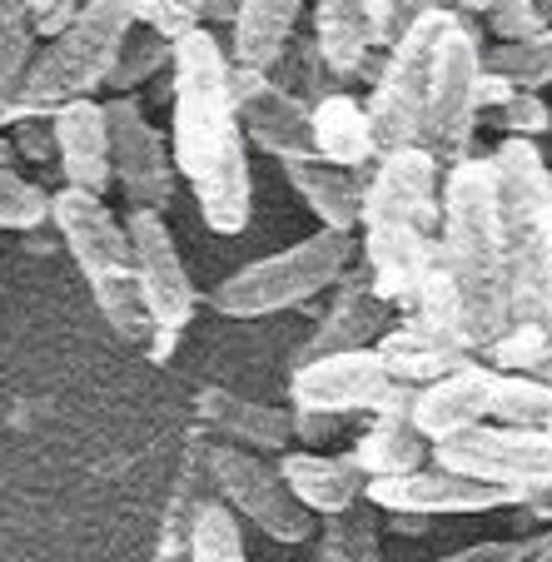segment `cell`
<instances>
[{
    "instance_id": "obj_1",
    "label": "cell",
    "mask_w": 552,
    "mask_h": 562,
    "mask_svg": "<svg viewBox=\"0 0 552 562\" xmlns=\"http://www.w3.org/2000/svg\"><path fill=\"white\" fill-rule=\"evenodd\" d=\"M229 55L214 31L194 25L174 41L170 55V155L174 170L190 180L200 214L214 234H245L255 214V175H249V139L234 110Z\"/></svg>"
},
{
    "instance_id": "obj_2",
    "label": "cell",
    "mask_w": 552,
    "mask_h": 562,
    "mask_svg": "<svg viewBox=\"0 0 552 562\" xmlns=\"http://www.w3.org/2000/svg\"><path fill=\"white\" fill-rule=\"evenodd\" d=\"M438 255L463 299L467 344L483 349L508 329V239H503L488 155H458L453 165H443Z\"/></svg>"
},
{
    "instance_id": "obj_3",
    "label": "cell",
    "mask_w": 552,
    "mask_h": 562,
    "mask_svg": "<svg viewBox=\"0 0 552 562\" xmlns=\"http://www.w3.org/2000/svg\"><path fill=\"white\" fill-rule=\"evenodd\" d=\"M50 224L60 229V245L70 249L75 269L86 274L90 299L105 314V324L115 329V339L145 344L149 339V308L139 299L135 259H129V234L125 224L110 214V204L90 190L65 184L60 194H50Z\"/></svg>"
},
{
    "instance_id": "obj_4",
    "label": "cell",
    "mask_w": 552,
    "mask_h": 562,
    "mask_svg": "<svg viewBox=\"0 0 552 562\" xmlns=\"http://www.w3.org/2000/svg\"><path fill=\"white\" fill-rule=\"evenodd\" d=\"M139 5L145 0H86L75 21L60 35H50L45 50L31 55L5 120L21 115V110H55L65 100L95 95L110 80V65H115L125 31L139 21Z\"/></svg>"
},
{
    "instance_id": "obj_5",
    "label": "cell",
    "mask_w": 552,
    "mask_h": 562,
    "mask_svg": "<svg viewBox=\"0 0 552 562\" xmlns=\"http://www.w3.org/2000/svg\"><path fill=\"white\" fill-rule=\"evenodd\" d=\"M353 265V234L343 229H314L308 239L279 249L269 259L234 269L229 279H219V289L210 294V308L224 318H264L279 308H298L308 299H319L324 289H334Z\"/></svg>"
},
{
    "instance_id": "obj_6",
    "label": "cell",
    "mask_w": 552,
    "mask_h": 562,
    "mask_svg": "<svg viewBox=\"0 0 552 562\" xmlns=\"http://www.w3.org/2000/svg\"><path fill=\"white\" fill-rule=\"evenodd\" d=\"M204 473H210V488L229 503L245 522H255L264 538L298 548V542H314L319 518L304 508V503L289 493L279 463H269L264 453L239 443H224V438H204Z\"/></svg>"
},
{
    "instance_id": "obj_7",
    "label": "cell",
    "mask_w": 552,
    "mask_h": 562,
    "mask_svg": "<svg viewBox=\"0 0 552 562\" xmlns=\"http://www.w3.org/2000/svg\"><path fill=\"white\" fill-rule=\"evenodd\" d=\"M453 25V5L414 21L398 41L383 50L379 70H373V95H369V125L373 145L398 149L418 145V125H424V100H428V75H433V55L443 45V31Z\"/></svg>"
},
{
    "instance_id": "obj_8",
    "label": "cell",
    "mask_w": 552,
    "mask_h": 562,
    "mask_svg": "<svg viewBox=\"0 0 552 562\" xmlns=\"http://www.w3.org/2000/svg\"><path fill=\"white\" fill-rule=\"evenodd\" d=\"M478 86H483V41L473 31V21L453 11V25L443 31V45L433 55L424 125H418V145L428 155H438V165H453L473 145V130H478Z\"/></svg>"
},
{
    "instance_id": "obj_9",
    "label": "cell",
    "mask_w": 552,
    "mask_h": 562,
    "mask_svg": "<svg viewBox=\"0 0 552 562\" xmlns=\"http://www.w3.org/2000/svg\"><path fill=\"white\" fill-rule=\"evenodd\" d=\"M428 458L443 468H458V473H467V477H483L493 488H508L512 498L552 483V434L548 428H512V424L478 418V424L438 438ZM512 508H518V503H512Z\"/></svg>"
},
{
    "instance_id": "obj_10",
    "label": "cell",
    "mask_w": 552,
    "mask_h": 562,
    "mask_svg": "<svg viewBox=\"0 0 552 562\" xmlns=\"http://www.w3.org/2000/svg\"><path fill=\"white\" fill-rule=\"evenodd\" d=\"M398 379L388 373V363L379 359V349H339L319 353V359L294 363L289 373V404L294 408H319V414L349 418V414H379L393 398Z\"/></svg>"
},
{
    "instance_id": "obj_11",
    "label": "cell",
    "mask_w": 552,
    "mask_h": 562,
    "mask_svg": "<svg viewBox=\"0 0 552 562\" xmlns=\"http://www.w3.org/2000/svg\"><path fill=\"white\" fill-rule=\"evenodd\" d=\"M125 234H129V259H135V279H139V299L149 308V324L180 334L194 318L200 294H194V279L180 259V245H174L170 224H165V210H129Z\"/></svg>"
},
{
    "instance_id": "obj_12",
    "label": "cell",
    "mask_w": 552,
    "mask_h": 562,
    "mask_svg": "<svg viewBox=\"0 0 552 562\" xmlns=\"http://www.w3.org/2000/svg\"><path fill=\"white\" fill-rule=\"evenodd\" d=\"M110 120V180L125 190L129 210H170L174 200V155L165 135L145 120L135 95H115L105 105Z\"/></svg>"
},
{
    "instance_id": "obj_13",
    "label": "cell",
    "mask_w": 552,
    "mask_h": 562,
    "mask_svg": "<svg viewBox=\"0 0 552 562\" xmlns=\"http://www.w3.org/2000/svg\"><path fill=\"white\" fill-rule=\"evenodd\" d=\"M363 498L373 503L379 513H418V518H448V513H498L512 508V493L508 488H493L483 477H467L458 468L443 463H418L408 473H393V477H369Z\"/></svg>"
},
{
    "instance_id": "obj_14",
    "label": "cell",
    "mask_w": 552,
    "mask_h": 562,
    "mask_svg": "<svg viewBox=\"0 0 552 562\" xmlns=\"http://www.w3.org/2000/svg\"><path fill=\"white\" fill-rule=\"evenodd\" d=\"M229 86H234V110H239V125H245L249 145H259L274 159L314 149L308 145V100L304 95L279 86L269 70H245V65L229 70Z\"/></svg>"
},
{
    "instance_id": "obj_15",
    "label": "cell",
    "mask_w": 552,
    "mask_h": 562,
    "mask_svg": "<svg viewBox=\"0 0 552 562\" xmlns=\"http://www.w3.org/2000/svg\"><path fill=\"white\" fill-rule=\"evenodd\" d=\"M50 130H55V165H60L65 184L90 194H105L110 184V120L105 105H95L90 95L65 100L50 110Z\"/></svg>"
},
{
    "instance_id": "obj_16",
    "label": "cell",
    "mask_w": 552,
    "mask_h": 562,
    "mask_svg": "<svg viewBox=\"0 0 552 562\" xmlns=\"http://www.w3.org/2000/svg\"><path fill=\"white\" fill-rule=\"evenodd\" d=\"M493 373H498L493 363L467 359V363H458L453 373H443V379L418 383L414 408H408L414 428L428 438V443H438V438H448V434H458V428L488 418Z\"/></svg>"
},
{
    "instance_id": "obj_17",
    "label": "cell",
    "mask_w": 552,
    "mask_h": 562,
    "mask_svg": "<svg viewBox=\"0 0 552 562\" xmlns=\"http://www.w3.org/2000/svg\"><path fill=\"white\" fill-rule=\"evenodd\" d=\"M508 324H552V204L508 234Z\"/></svg>"
},
{
    "instance_id": "obj_18",
    "label": "cell",
    "mask_w": 552,
    "mask_h": 562,
    "mask_svg": "<svg viewBox=\"0 0 552 562\" xmlns=\"http://www.w3.org/2000/svg\"><path fill=\"white\" fill-rule=\"evenodd\" d=\"M279 473H284L289 493H294V498L304 503L314 518H334V513L353 508V503H363V488H369V477H363L353 448H349V453H324V448H284Z\"/></svg>"
},
{
    "instance_id": "obj_19",
    "label": "cell",
    "mask_w": 552,
    "mask_h": 562,
    "mask_svg": "<svg viewBox=\"0 0 552 562\" xmlns=\"http://www.w3.org/2000/svg\"><path fill=\"white\" fill-rule=\"evenodd\" d=\"M194 414H200V424L210 428L214 438L255 448V453H284V448L294 443L284 408L245 398V393L224 389V383H204V389L194 393Z\"/></svg>"
},
{
    "instance_id": "obj_20",
    "label": "cell",
    "mask_w": 552,
    "mask_h": 562,
    "mask_svg": "<svg viewBox=\"0 0 552 562\" xmlns=\"http://www.w3.org/2000/svg\"><path fill=\"white\" fill-rule=\"evenodd\" d=\"M414 393H418V383H398L379 414H363L369 428H363L359 443H353V458H359L363 477H393V473H408V468L428 463L433 443H428V438L414 428V418H408Z\"/></svg>"
},
{
    "instance_id": "obj_21",
    "label": "cell",
    "mask_w": 552,
    "mask_h": 562,
    "mask_svg": "<svg viewBox=\"0 0 552 562\" xmlns=\"http://www.w3.org/2000/svg\"><path fill=\"white\" fill-rule=\"evenodd\" d=\"M314 45L334 80H359L379 70L373 0H314Z\"/></svg>"
},
{
    "instance_id": "obj_22",
    "label": "cell",
    "mask_w": 552,
    "mask_h": 562,
    "mask_svg": "<svg viewBox=\"0 0 552 562\" xmlns=\"http://www.w3.org/2000/svg\"><path fill=\"white\" fill-rule=\"evenodd\" d=\"M334 289H339V294H334V304L324 308V318L314 324V334L304 339L298 363L319 359V353H339V349H369V344L388 329V308L393 304L373 294L369 279H349V274H343Z\"/></svg>"
},
{
    "instance_id": "obj_23",
    "label": "cell",
    "mask_w": 552,
    "mask_h": 562,
    "mask_svg": "<svg viewBox=\"0 0 552 562\" xmlns=\"http://www.w3.org/2000/svg\"><path fill=\"white\" fill-rule=\"evenodd\" d=\"M284 180L294 184V194L308 204V214L324 224V229H359V210H363V175L343 170V165H329L314 149L304 155H284Z\"/></svg>"
},
{
    "instance_id": "obj_24",
    "label": "cell",
    "mask_w": 552,
    "mask_h": 562,
    "mask_svg": "<svg viewBox=\"0 0 552 562\" xmlns=\"http://www.w3.org/2000/svg\"><path fill=\"white\" fill-rule=\"evenodd\" d=\"M308 145H314L319 159L343 165V170H359V175H369V165L379 159L369 110L349 90H329V95H319L308 105Z\"/></svg>"
},
{
    "instance_id": "obj_25",
    "label": "cell",
    "mask_w": 552,
    "mask_h": 562,
    "mask_svg": "<svg viewBox=\"0 0 552 562\" xmlns=\"http://www.w3.org/2000/svg\"><path fill=\"white\" fill-rule=\"evenodd\" d=\"M304 0H239L229 21V60L245 70H269L294 41Z\"/></svg>"
},
{
    "instance_id": "obj_26",
    "label": "cell",
    "mask_w": 552,
    "mask_h": 562,
    "mask_svg": "<svg viewBox=\"0 0 552 562\" xmlns=\"http://www.w3.org/2000/svg\"><path fill=\"white\" fill-rule=\"evenodd\" d=\"M373 349H379V359L388 363V373L398 383H433V379H443V373H453L458 363L478 359L473 349L438 339L433 329H424V324H414V318L388 324V329L373 339Z\"/></svg>"
},
{
    "instance_id": "obj_27",
    "label": "cell",
    "mask_w": 552,
    "mask_h": 562,
    "mask_svg": "<svg viewBox=\"0 0 552 562\" xmlns=\"http://www.w3.org/2000/svg\"><path fill=\"white\" fill-rule=\"evenodd\" d=\"M204 493H210V473H204V438H190L184 463H180V477H174L170 498H165L155 562H190V522H194V503H200Z\"/></svg>"
},
{
    "instance_id": "obj_28",
    "label": "cell",
    "mask_w": 552,
    "mask_h": 562,
    "mask_svg": "<svg viewBox=\"0 0 552 562\" xmlns=\"http://www.w3.org/2000/svg\"><path fill=\"white\" fill-rule=\"evenodd\" d=\"M319 562H383V532H379V508L369 498L353 508L319 518Z\"/></svg>"
},
{
    "instance_id": "obj_29",
    "label": "cell",
    "mask_w": 552,
    "mask_h": 562,
    "mask_svg": "<svg viewBox=\"0 0 552 562\" xmlns=\"http://www.w3.org/2000/svg\"><path fill=\"white\" fill-rule=\"evenodd\" d=\"M408 318L414 324H424V329H433L438 339H448V344H463V349H473L467 344V324H463V299H458V284H453V274L443 269V255L428 265V274L418 279V289H414V299H408ZM478 353V349H473Z\"/></svg>"
},
{
    "instance_id": "obj_30",
    "label": "cell",
    "mask_w": 552,
    "mask_h": 562,
    "mask_svg": "<svg viewBox=\"0 0 552 562\" xmlns=\"http://www.w3.org/2000/svg\"><path fill=\"white\" fill-rule=\"evenodd\" d=\"M190 562H249L245 552V528H239V513L219 498V493H204L194 503V522H190Z\"/></svg>"
},
{
    "instance_id": "obj_31",
    "label": "cell",
    "mask_w": 552,
    "mask_h": 562,
    "mask_svg": "<svg viewBox=\"0 0 552 562\" xmlns=\"http://www.w3.org/2000/svg\"><path fill=\"white\" fill-rule=\"evenodd\" d=\"M483 70L512 80L518 90H548L552 86V25L518 41H493L483 50Z\"/></svg>"
},
{
    "instance_id": "obj_32",
    "label": "cell",
    "mask_w": 552,
    "mask_h": 562,
    "mask_svg": "<svg viewBox=\"0 0 552 562\" xmlns=\"http://www.w3.org/2000/svg\"><path fill=\"white\" fill-rule=\"evenodd\" d=\"M170 55H174L170 35H160L149 21H135L125 31V41H120V55H115V65H110L105 86L115 90V95H135L145 80H155L160 70H170Z\"/></svg>"
},
{
    "instance_id": "obj_33",
    "label": "cell",
    "mask_w": 552,
    "mask_h": 562,
    "mask_svg": "<svg viewBox=\"0 0 552 562\" xmlns=\"http://www.w3.org/2000/svg\"><path fill=\"white\" fill-rule=\"evenodd\" d=\"M31 55H35V31L31 15H25V0H0V125H5V110H11V95L21 86Z\"/></svg>"
},
{
    "instance_id": "obj_34",
    "label": "cell",
    "mask_w": 552,
    "mask_h": 562,
    "mask_svg": "<svg viewBox=\"0 0 552 562\" xmlns=\"http://www.w3.org/2000/svg\"><path fill=\"white\" fill-rule=\"evenodd\" d=\"M50 220V194L41 184H31L25 175H15V165H0V229H41Z\"/></svg>"
},
{
    "instance_id": "obj_35",
    "label": "cell",
    "mask_w": 552,
    "mask_h": 562,
    "mask_svg": "<svg viewBox=\"0 0 552 562\" xmlns=\"http://www.w3.org/2000/svg\"><path fill=\"white\" fill-rule=\"evenodd\" d=\"M478 120H488L493 130H503V135H522V139H542L552 125V105L542 100V90H512L503 105L483 110Z\"/></svg>"
},
{
    "instance_id": "obj_36",
    "label": "cell",
    "mask_w": 552,
    "mask_h": 562,
    "mask_svg": "<svg viewBox=\"0 0 552 562\" xmlns=\"http://www.w3.org/2000/svg\"><path fill=\"white\" fill-rule=\"evenodd\" d=\"M463 15H478L493 41H518V35L542 31L532 0H463Z\"/></svg>"
},
{
    "instance_id": "obj_37",
    "label": "cell",
    "mask_w": 552,
    "mask_h": 562,
    "mask_svg": "<svg viewBox=\"0 0 552 562\" xmlns=\"http://www.w3.org/2000/svg\"><path fill=\"white\" fill-rule=\"evenodd\" d=\"M453 0H373V31H379V50H388L414 21L433 11H448Z\"/></svg>"
},
{
    "instance_id": "obj_38",
    "label": "cell",
    "mask_w": 552,
    "mask_h": 562,
    "mask_svg": "<svg viewBox=\"0 0 552 562\" xmlns=\"http://www.w3.org/2000/svg\"><path fill=\"white\" fill-rule=\"evenodd\" d=\"M5 135H11L15 155L21 159H55V130H50V110H21V115L5 120Z\"/></svg>"
},
{
    "instance_id": "obj_39",
    "label": "cell",
    "mask_w": 552,
    "mask_h": 562,
    "mask_svg": "<svg viewBox=\"0 0 552 562\" xmlns=\"http://www.w3.org/2000/svg\"><path fill=\"white\" fill-rule=\"evenodd\" d=\"M139 21H149L160 35L180 41L194 25H204V0H145V5H139Z\"/></svg>"
},
{
    "instance_id": "obj_40",
    "label": "cell",
    "mask_w": 552,
    "mask_h": 562,
    "mask_svg": "<svg viewBox=\"0 0 552 562\" xmlns=\"http://www.w3.org/2000/svg\"><path fill=\"white\" fill-rule=\"evenodd\" d=\"M80 5H86V0H25V15H31L35 41H50V35H60L65 25L80 15Z\"/></svg>"
},
{
    "instance_id": "obj_41",
    "label": "cell",
    "mask_w": 552,
    "mask_h": 562,
    "mask_svg": "<svg viewBox=\"0 0 552 562\" xmlns=\"http://www.w3.org/2000/svg\"><path fill=\"white\" fill-rule=\"evenodd\" d=\"M289 434H294L304 448H324L334 434H339V418L319 414V408H294V414H289Z\"/></svg>"
},
{
    "instance_id": "obj_42",
    "label": "cell",
    "mask_w": 552,
    "mask_h": 562,
    "mask_svg": "<svg viewBox=\"0 0 552 562\" xmlns=\"http://www.w3.org/2000/svg\"><path fill=\"white\" fill-rule=\"evenodd\" d=\"M548 552H552V522H542V528H528L522 538H508L498 562H548Z\"/></svg>"
},
{
    "instance_id": "obj_43",
    "label": "cell",
    "mask_w": 552,
    "mask_h": 562,
    "mask_svg": "<svg viewBox=\"0 0 552 562\" xmlns=\"http://www.w3.org/2000/svg\"><path fill=\"white\" fill-rule=\"evenodd\" d=\"M503 548H508L503 538H488V542H467V548H458V552H443V558H433V562H498Z\"/></svg>"
},
{
    "instance_id": "obj_44",
    "label": "cell",
    "mask_w": 552,
    "mask_h": 562,
    "mask_svg": "<svg viewBox=\"0 0 552 562\" xmlns=\"http://www.w3.org/2000/svg\"><path fill=\"white\" fill-rule=\"evenodd\" d=\"M234 5H239V0H204V21L229 25L234 21Z\"/></svg>"
},
{
    "instance_id": "obj_45",
    "label": "cell",
    "mask_w": 552,
    "mask_h": 562,
    "mask_svg": "<svg viewBox=\"0 0 552 562\" xmlns=\"http://www.w3.org/2000/svg\"><path fill=\"white\" fill-rule=\"evenodd\" d=\"M532 373H538L542 383H552V324H548V334H542V353H538V363H532Z\"/></svg>"
},
{
    "instance_id": "obj_46",
    "label": "cell",
    "mask_w": 552,
    "mask_h": 562,
    "mask_svg": "<svg viewBox=\"0 0 552 562\" xmlns=\"http://www.w3.org/2000/svg\"><path fill=\"white\" fill-rule=\"evenodd\" d=\"M532 11H538L542 25H552V0H532Z\"/></svg>"
},
{
    "instance_id": "obj_47",
    "label": "cell",
    "mask_w": 552,
    "mask_h": 562,
    "mask_svg": "<svg viewBox=\"0 0 552 562\" xmlns=\"http://www.w3.org/2000/svg\"><path fill=\"white\" fill-rule=\"evenodd\" d=\"M548 135H552V125H548Z\"/></svg>"
},
{
    "instance_id": "obj_48",
    "label": "cell",
    "mask_w": 552,
    "mask_h": 562,
    "mask_svg": "<svg viewBox=\"0 0 552 562\" xmlns=\"http://www.w3.org/2000/svg\"><path fill=\"white\" fill-rule=\"evenodd\" d=\"M548 562H552V552H548Z\"/></svg>"
}]
</instances>
